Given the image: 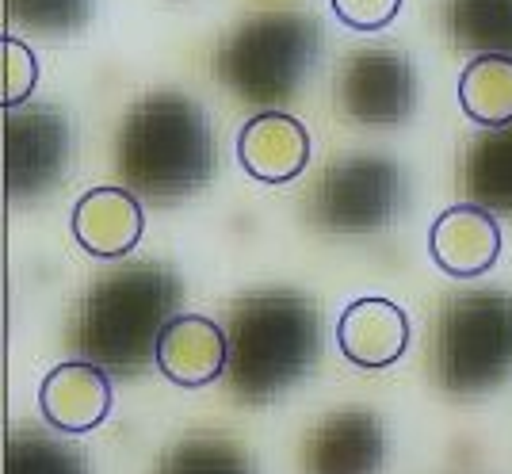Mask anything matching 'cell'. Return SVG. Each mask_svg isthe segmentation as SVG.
<instances>
[{
    "mask_svg": "<svg viewBox=\"0 0 512 474\" xmlns=\"http://www.w3.org/2000/svg\"><path fill=\"white\" fill-rule=\"evenodd\" d=\"M432 371L451 394H478L512 375V295L467 291L444 302L432 333Z\"/></svg>",
    "mask_w": 512,
    "mask_h": 474,
    "instance_id": "5b68a950",
    "label": "cell"
},
{
    "mask_svg": "<svg viewBox=\"0 0 512 474\" xmlns=\"http://www.w3.org/2000/svg\"><path fill=\"white\" fill-rule=\"evenodd\" d=\"M153 474H256V467L234 436L192 432L161 455Z\"/></svg>",
    "mask_w": 512,
    "mask_h": 474,
    "instance_id": "d6986e66",
    "label": "cell"
},
{
    "mask_svg": "<svg viewBox=\"0 0 512 474\" xmlns=\"http://www.w3.org/2000/svg\"><path fill=\"white\" fill-rule=\"evenodd\" d=\"M119 173L150 199H184L214 176V134L199 104L153 92L127 111L115 142Z\"/></svg>",
    "mask_w": 512,
    "mask_h": 474,
    "instance_id": "3957f363",
    "label": "cell"
},
{
    "mask_svg": "<svg viewBox=\"0 0 512 474\" xmlns=\"http://www.w3.org/2000/svg\"><path fill=\"white\" fill-rule=\"evenodd\" d=\"M39 410L46 425H54L65 436H81L107 421L111 379L104 367L88 364V360H65L46 371L43 387H39Z\"/></svg>",
    "mask_w": 512,
    "mask_h": 474,
    "instance_id": "30bf717a",
    "label": "cell"
},
{
    "mask_svg": "<svg viewBox=\"0 0 512 474\" xmlns=\"http://www.w3.org/2000/svg\"><path fill=\"white\" fill-rule=\"evenodd\" d=\"M226 383L241 406H264L295 387L321 356L318 306L299 291L245 295L230 310Z\"/></svg>",
    "mask_w": 512,
    "mask_h": 474,
    "instance_id": "7a4b0ae2",
    "label": "cell"
},
{
    "mask_svg": "<svg viewBox=\"0 0 512 474\" xmlns=\"http://www.w3.org/2000/svg\"><path fill=\"white\" fill-rule=\"evenodd\" d=\"M157 367L176 387H207L214 379H226L230 337L203 314H180L157 341Z\"/></svg>",
    "mask_w": 512,
    "mask_h": 474,
    "instance_id": "8fae6325",
    "label": "cell"
},
{
    "mask_svg": "<svg viewBox=\"0 0 512 474\" xmlns=\"http://www.w3.org/2000/svg\"><path fill=\"white\" fill-rule=\"evenodd\" d=\"M237 157L245 173L264 184H287L310 161V134L299 119L283 111H264L237 134Z\"/></svg>",
    "mask_w": 512,
    "mask_h": 474,
    "instance_id": "4fadbf2b",
    "label": "cell"
},
{
    "mask_svg": "<svg viewBox=\"0 0 512 474\" xmlns=\"http://www.w3.org/2000/svg\"><path fill=\"white\" fill-rule=\"evenodd\" d=\"M73 127L58 108H23L4 119V192L16 203L50 192L69 169Z\"/></svg>",
    "mask_w": 512,
    "mask_h": 474,
    "instance_id": "52a82bcc",
    "label": "cell"
},
{
    "mask_svg": "<svg viewBox=\"0 0 512 474\" xmlns=\"http://www.w3.org/2000/svg\"><path fill=\"white\" fill-rule=\"evenodd\" d=\"M402 0H333V12L341 23L356 27V31H379L398 16Z\"/></svg>",
    "mask_w": 512,
    "mask_h": 474,
    "instance_id": "603a6c76",
    "label": "cell"
},
{
    "mask_svg": "<svg viewBox=\"0 0 512 474\" xmlns=\"http://www.w3.org/2000/svg\"><path fill=\"white\" fill-rule=\"evenodd\" d=\"M448 35L474 58H512V0H448Z\"/></svg>",
    "mask_w": 512,
    "mask_h": 474,
    "instance_id": "e0dca14e",
    "label": "cell"
},
{
    "mask_svg": "<svg viewBox=\"0 0 512 474\" xmlns=\"http://www.w3.org/2000/svg\"><path fill=\"white\" fill-rule=\"evenodd\" d=\"M463 192L490 215H512V127L486 130L463 157Z\"/></svg>",
    "mask_w": 512,
    "mask_h": 474,
    "instance_id": "2e32d148",
    "label": "cell"
},
{
    "mask_svg": "<svg viewBox=\"0 0 512 474\" xmlns=\"http://www.w3.org/2000/svg\"><path fill=\"white\" fill-rule=\"evenodd\" d=\"M406 207V176L390 157H341L314 188L310 215L329 234L383 230Z\"/></svg>",
    "mask_w": 512,
    "mask_h": 474,
    "instance_id": "8992f818",
    "label": "cell"
},
{
    "mask_svg": "<svg viewBox=\"0 0 512 474\" xmlns=\"http://www.w3.org/2000/svg\"><path fill=\"white\" fill-rule=\"evenodd\" d=\"M459 104L482 127H512V58H474L459 77Z\"/></svg>",
    "mask_w": 512,
    "mask_h": 474,
    "instance_id": "ac0fdd59",
    "label": "cell"
},
{
    "mask_svg": "<svg viewBox=\"0 0 512 474\" xmlns=\"http://www.w3.org/2000/svg\"><path fill=\"white\" fill-rule=\"evenodd\" d=\"M321 54V31L314 16L299 8L260 12L237 27L218 46V81L237 92L245 104L272 108L291 100L310 77Z\"/></svg>",
    "mask_w": 512,
    "mask_h": 474,
    "instance_id": "277c9868",
    "label": "cell"
},
{
    "mask_svg": "<svg viewBox=\"0 0 512 474\" xmlns=\"http://www.w3.org/2000/svg\"><path fill=\"white\" fill-rule=\"evenodd\" d=\"M337 100L348 119L367 127L402 123L417 104L413 65L394 50H356L341 65Z\"/></svg>",
    "mask_w": 512,
    "mask_h": 474,
    "instance_id": "ba28073f",
    "label": "cell"
},
{
    "mask_svg": "<svg viewBox=\"0 0 512 474\" xmlns=\"http://www.w3.org/2000/svg\"><path fill=\"white\" fill-rule=\"evenodd\" d=\"M428 249L444 272L459 276V280H474V276L490 272L501 257V226L493 222L486 207L459 203L432 222Z\"/></svg>",
    "mask_w": 512,
    "mask_h": 474,
    "instance_id": "7c38bea8",
    "label": "cell"
},
{
    "mask_svg": "<svg viewBox=\"0 0 512 474\" xmlns=\"http://www.w3.org/2000/svg\"><path fill=\"white\" fill-rule=\"evenodd\" d=\"M0 54H4L0 100H4V108H16L31 96V88L39 81V65H35V54L20 39H0Z\"/></svg>",
    "mask_w": 512,
    "mask_h": 474,
    "instance_id": "7402d4cb",
    "label": "cell"
},
{
    "mask_svg": "<svg viewBox=\"0 0 512 474\" xmlns=\"http://www.w3.org/2000/svg\"><path fill=\"white\" fill-rule=\"evenodd\" d=\"M146 230V215L134 192L92 188L73 207V237L92 257H127Z\"/></svg>",
    "mask_w": 512,
    "mask_h": 474,
    "instance_id": "5bb4252c",
    "label": "cell"
},
{
    "mask_svg": "<svg viewBox=\"0 0 512 474\" xmlns=\"http://www.w3.org/2000/svg\"><path fill=\"white\" fill-rule=\"evenodd\" d=\"M184 287L161 264H127L96 276L73 314L77 360L115 371L142 375L157 364V341L180 318Z\"/></svg>",
    "mask_w": 512,
    "mask_h": 474,
    "instance_id": "6da1fadb",
    "label": "cell"
},
{
    "mask_svg": "<svg viewBox=\"0 0 512 474\" xmlns=\"http://www.w3.org/2000/svg\"><path fill=\"white\" fill-rule=\"evenodd\" d=\"M383 421L371 410H337L302 444V474H379L386 467Z\"/></svg>",
    "mask_w": 512,
    "mask_h": 474,
    "instance_id": "9c48e42d",
    "label": "cell"
},
{
    "mask_svg": "<svg viewBox=\"0 0 512 474\" xmlns=\"http://www.w3.org/2000/svg\"><path fill=\"white\" fill-rule=\"evenodd\" d=\"M4 474H92L77 444L46 436L39 429H20L8 436Z\"/></svg>",
    "mask_w": 512,
    "mask_h": 474,
    "instance_id": "ffe728a7",
    "label": "cell"
},
{
    "mask_svg": "<svg viewBox=\"0 0 512 474\" xmlns=\"http://www.w3.org/2000/svg\"><path fill=\"white\" fill-rule=\"evenodd\" d=\"M337 345L352 364L383 371L398 364L409 345V318L386 299H356L337 322Z\"/></svg>",
    "mask_w": 512,
    "mask_h": 474,
    "instance_id": "9a60e30c",
    "label": "cell"
},
{
    "mask_svg": "<svg viewBox=\"0 0 512 474\" xmlns=\"http://www.w3.org/2000/svg\"><path fill=\"white\" fill-rule=\"evenodd\" d=\"M96 0H8V16L35 35H77Z\"/></svg>",
    "mask_w": 512,
    "mask_h": 474,
    "instance_id": "44dd1931",
    "label": "cell"
}]
</instances>
